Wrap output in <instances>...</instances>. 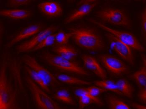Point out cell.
<instances>
[{
    "mask_svg": "<svg viewBox=\"0 0 146 109\" xmlns=\"http://www.w3.org/2000/svg\"><path fill=\"white\" fill-rule=\"evenodd\" d=\"M22 82L20 62L11 53L3 52L0 61V109H20Z\"/></svg>",
    "mask_w": 146,
    "mask_h": 109,
    "instance_id": "obj_1",
    "label": "cell"
},
{
    "mask_svg": "<svg viewBox=\"0 0 146 109\" xmlns=\"http://www.w3.org/2000/svg\"><path fill=\"white\" fill-rule=\"evenodd\" d=\"M72 38L79 46L89 50H102L105 45L101 36L94 30L87 27H72L69 29Z\"/></svg>",
    "mask_w": 146,
    "mask_h": 109,
    "instance_id": "obj_2",
    "label": "cell"
},
{
    "mask_svg": "<svg viewBox=\"0 0 146 109\" xmlns=\"http://www.w3.org/2000/svg\"><path fill=\"white\" fill-rule=\"evenodd\" d=\"M44 60L49 65L56 69L82 76L90 75L88 71L81 67L78 63L66 60L58 55L50 53H45Z\"/></svg>",
    "mask_w": 146,
    "mask_h": 109,
    "instance_id": "obj_3",
    "label": "cell"
},
{
    "mask_svg": "<svg viewBox=\"0 0 146 109\" xmlns=\"http://www.w3.org/2000/svg\"><path fill=\"white\" fill-rule=\"evenodd\" d=\"M27 83L38 109H63L29 77H27Z\"/></svg>",
    "mask_w": 146,
    "mask_h": 109,
    "instance_id": "obj_4",
    "label": "cell"
},
{
    "mask_svg": "<svg viewBox=\"0 0 146 109\" xmlns=\"http://www.w3.org/2000/svg\"><path fill=\"white\" fill-rule=\"evenodd\" d=\"M97 16L102 21L113 24L123 26L129 25L128 16L120 9L107 7L99 11Z\"/></svg>",
    "mask_w": 146,
    "mask_h": 109,
    "instance_id": "obj_5",
    "label": "cell"
},
{
    "mask_svg": "<svg viewBox=\"0 0 146 109\" xmlns=\"http://www.w3.org/2000/svg\"><path fill=\"white\" fill-rule=\"evenodd\" d=\"M92 22L100 28L108 32V33L115 36L119 40L127 45L131 48L139 52H144L145 51L144 47L141 46L137 38L130 33L120 31L111 29L95 20H93Z\"/></svg>",
    "mask_w": 146,
    "mask_h": 109,
    "instance_id": "obj_6",
    "label": "cell"
},
{
    "mask_svg": "<svg viewBox=\"0 0 146 109\" xmlns=\"http://www.w3.org/2000/svg\"><path fill=\"white\" fill-rule=\"evenodd\" d=\"M22 61L30 69L42 77L49 87H54L59 85L58 80L54 75L40 65L36 59L31 56L24 55L22 57Z\"/></svg>",
    "mask_w": 146,
    "mask_h": 109,
    "instance_id": "obj_7",
    "label": "cell"
},
{
    "mask_svg": "<svg viewBox=\"0 0 146 109\" xmlns=\"http://www.w3.org/2000/svg\"><path fill=\"white\" fill-rule=\"evenodd\" d=\"M99 60L106 69L114 75H121L129 70L122 61L112 55H100L99 56Z\"/></svg>",
    "mask_w": 146,
    "mask_h": 109,
    "instance_id": "obj_8",
    "label": "cell"
},
{
    "mask_svg": "<svg viewBox=\"0 0 146 109\" xmlns=\"http://www.w3.org/2000/svg\"><path fill=\"white\" fill-rule=\"evenodd\" d=\"M106 36L114 50L125 61L130 64L133 65L134 58L131 48L110 34L108 33Z\"/></svg>",
    "mask_w": 146,
    "mask_h": 109,
    "instance_id": "obj_9",
    "label": "cell"
},
{
    "mask_svg": "<svg viewBox=\"0 0 146 109\" xmlns=\"http://www.w3.org/2000/svg\"><path fill=\"white\" fill-rule=\"evenodd\" d=\"M58 28L56 26H50L38 33L34 38L18 46L17 51L18 53L29 52L38 46L42 41L49 35L56 31Z\"/></svg>",
    "mask_w": 146,
    "mask_h": 109,
    "instance_id": "obj_10",
    "label": "cell"
},
{
    "mask_svg": "<svg viewBox=\"0 0 146 109\" xmlns=\"http://www.w3.org/2000/svg\"><path fill=\"white\" fill-rule=\"evenodd\" d=\"M98 3L96 0H85L81 1L78 7L66 19L65 24L70 23L75 20L89 15Z\"/></svg>",
    "mask_w": 146,
    "mask_h": 109,
    "instance_id": "obj_11",
    "label": "cell"
},
{
    "mask_svg": "<svg viewBox=\"0 0 146 109\" xmlns=\"http://www.w3.org/2000/svg\"><path fill=\"white\" fill-rule=\"evenodd\" d=\"M42 25L41 24H33L22 29L19 33L6 45L7 48H10L22 40L35 35L42 30Z\"/></svg>",
    "mask_w": 146,
    "mask_h": 109,
    "instance_id": "obj_12",
    "label": "cell"
},
{
    "mask_svg": "<svg viewBox=\"0 0 146 109\" xmlns=\"http://www.w3.org/2000/svg\"><path fill=\"white\" fill-rule=\"evenodd\" d=\"M75 94L79 98V103L82 109L95 103L100 105L103 104L102 100L98 97H94L88 93L87 88H80L76 90Z\"/></svg>",
    "mask_w": 146,
    "mask_h": 109,
    "instance_id": "obj_13",
    "label": "cell"
},
{
    "mask_svg": "<svg viewBox=\"0 0 146 109\" xmlns=\"http://www.w3.org/2000/svg\"><path fill=\"white\" fill-rule=\"evenodd\" d=\"M40 11L49 17H57L63 14V10L58 3L53 1H48L38 4Z\"/></svg>",
    "mask_w": 146,
    "mask_h": 109,
    "instance_id": "obj_14",
    "label": "cell"
},
{
    "mask_svg": "<svg viewBox=\"0 0 146 109\" xmlns=\"http://www.w3.org/2000/svg\"><path fill=\"white\" fill-rule=\"evenodd\" d=\"M86 69L93 72L99 77L104 80L107 78V74L97 60L91 55H84L82 57Z\"/></svg>",
    "mask_w": 146,
    "mask_h": 109,
    "instance_id": "obj_15",
    "label": "cell"
},
{
    "mask_svg": "<svg viewBox=\"0 0 146 109\" xmlns=\"http://www.w3.org/2000/svg\"><path fill=\"white\" fill-rule=\"evenodd\" d=\"M31 11L23 9L3 10L0 11V15L12 19L19 20L25 19L32 15Z\"/></svg>",
    "mask_w": 146,
    "mask_h": 109,
    "instance_id": "obj_16",
    "label": "cell"
},
{
    "mask_svg": "<svg viewBox=\"0 0 146 109\" xmlns=\"http://www.w3.org/2000/svg\"><path fill=\"white\" fill-rule=\"evenodd\" d=\"M53 52L57 55L66 60L72 61L77 54V51L74 48L67 45L57 46L54 48Z\"/></svg>",
    "mask_w": 146,
    "mask_h": 109,
    "instance_id": "obj_17",
    "label": "cell"
},
{
    "mask_svg": "<svg viewBox=\"0 0 146 109\" xmlns=\"http://www.w3.org/2000/svg\"><path fill=\"white\" fill-rule=\"evenodd\" d=\"M106 99L108 109H131L123 100L115 95L108 94Z\"/></svg>",
    "mask_w": 146,
    "mask_h": 109,
    "instance_id": "obj_18",
    "label": "cell"
},
{
    "mask_svg": "<svg viewBox=\"0 0 146 109\" xmlns=\"http://www.w3.org/2000/svg\"><path fill=\"white\" fill-rule=\"evenodd\" d=\"M143 60L144 63L142 67L131 76L137 82L140 89L146 87V59L143 58Z\"/></svg>",
    "mask_w": 146,
    "mask_h": 109,
    "instance_id": "obj_19",
    "label": "cell"
},
{
    "mask_svg": "<svg viewBox=\"0 0 146 109\" xmlns=\"http://www.w3.org/2000/svg\"><path fill=\"white\" fill-rule=\"evenodd\" d=\"M57 79L60 82L69 84V85H91L92 84L91 82L82 80L78 78L74 77L63 73H58L54 75Z\"/></svg>",
    "mask_w": 146,
    "mask_h": 109,
    "instance_id": "obj_20",
    "label": "cell"
},
{
    "mask_svg": "<svg viewBox=\"0 0 146 109\" xmlns=\"http://www.w3.org/2000/svg\"><path fill=\"white\" fill-rule=\"evenodd\" d=\"M117 88L121 95L132 98L134 89L132 86L125 79H121L116 81Z\"/></svg>",
    "mask_w": 146,
    "mask_h": 109,
    "instance_id": "obj_21",
    "label": "cell"
},
{
    "mask_svg": "<svg viewBox=\"0 0 146 109\" xmlns=\"http://www.w3.org/2000/svg\"><path fill=\"white\" fill-rule=\"evenodd\" d=\"M26 69L29 73V77L37 85L41 88L44 92L47 93H50L49 86L43 78L39 76L35 71L28 66H26Z\"/></svg>",
    "mask_w": 146,
    "mask_h": 109,
    "instance_id": "obj_22",
    "label": "cell"
},
{
    "mask_svg": "<svg viewBox=\"0 0 146 109\" xmlns=\"http://www.w3.org/2000/svg\"><path fill=\"white\" fill-rule=\"evenodd\" d=\"M94 83L97 87L105 89L107 91H110L121 95L117 88L116 82L113 80L104 79L94 81Z\"/></svg>",
    "mask_w": 146,
    "mask_h": 109,
    "instance_id": "obj_23",
    "label": "cell"
},
{
    "mask_svg": "<svg viewBox=\"0 0 146 109\" xmlns=\"http://www.w3.org/2000/svg\"><path fill=\"white\" fill-rule=\"evenodd\" d=\"M54 98L59 101L69 104H74L71 94L66 89H60L54 94Z\"/></svg>",
    "mask_w": 146,
    "mask_h": 109,
    "instance_id": "obj_24",
    "label": "cell"
},
{
    "mask_svg": "<svg viewBox=\"0 0 146 109\" xmlns=\"http://www.w3.org/2000/svg\"><path fill=\"white\" fill-rule=\"evenodd\" d=\"M72 37V34L70 32L66 33L63 31H60L56 33L55 43L57 46L66 45L68 43L69 39Z\"/></svg>",
    "mask_w": 146,
    "mask_h": 109,
    "instance_id": "obj_25",
    "label": "cell"
},
{
    "mask_svg": "<svg viewBox=\"0 0 146 109\" xmlns=\"http://www.w3.org/2000/svg\"><path fill=\"white\" fill-rule=\"evenodd\" d=\"M56 34V33H53L49 35L48 36L44 39L38 46H36L34 48L29 51V52H35V51L39 50L44 47H49L53 46L55 43Z\"/></svg>",
    "mask_w": 146,
    "mask_h": 109,
    "instance_id": "obj_26",
    "label": "cell"
},
{
    "mask_svg": "<svg viewBox=\"0 0 146 109\" xmlns=\"http://www.w3.org/2000/svg\"><path fill=\"white\" fill-rule=\"evenodd\" d=\"M32 1V0H10L8 1L7 5L11 7H17L29 4Z\"/></svg>",
    "mask_w": 146,
    "mask_h": 109,
    "instance_id": "obj_27",
    "label": "cell"
},
{
    "mask_svg": "<svg viewBox=\"0 0 146 109\" xmlns=\"http://www.w3.org/2000/svg\"><path fill=\"white\" fill-rule=\"evenodd\" d=\"M87 89L88 94L94 97H98V96L100 95V94L107 92L106 90L105 89L96 86L89 87L87 88Z\"/></svg>",
    "mask_w": 146,
    "mask_h": 109,
    "instance_id": "obj_28",
    "label": "cell"
},
{
    "mask_svg": "<svg viewBox=\"0 0 146 109\" xmlns=\"http://www.w3.org/2000/svg\"><path fill=\"white\" fill-rule=\"evenodd\" d=\"M138 98L141 102L146 104V87L140 89L138 94Z\"/></svg>",
    "mask_w": 146,
    "mask_h": 109,
    "instance_id": "obj_29",
    "label": "cell"
},
{
    "mask_svg": "<svg viewBox=\"0 0 146 109\" xmlns=\"http://www.w3.org/2000/svg\"><path fill=\"white\" fill-rule=\"evenodd\" d=\"M141 25L143 32L146 35V7L141 15Z\"/></svg>",
    "mask_w": 146,
    "mask_h": 109,
    "instance_id": "obj_30",
    "label": "cell"
},
{
    "mask_svg": "<svg viewBox=\"0 0 146 109\" xmlns=\"http://www.w3.org/2000/svg\"><path fill=\"white\" fill-rule=\"evenodd\" d=\"M131 106L135 109H146V106L141 105L137 103L132 102L130 103Z\"/></svg>",
    "mask_w": 146,
    "mask_h": 109,
    "instance_id": "obj_31",
    "label": "cell"
}]
</instances>
